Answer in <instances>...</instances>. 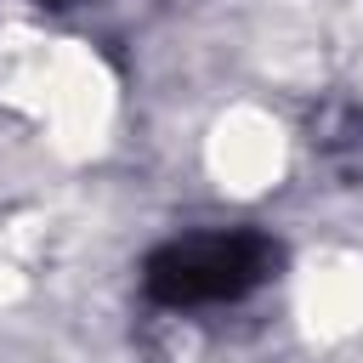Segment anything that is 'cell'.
<instances>
[{
	"instance_id": "cell-2",
	"label": "cell",
	"mask_w": 363,
	"mask_h": 363,
	"mask_svg": "<svg viewBox=\"0 0 363 363\" xmlns=\"http://www.w3.org/2000/svg\"><path fill=\"white\" fill-rule=\"evenodd\" d=\"M40 6H74V0H40Z\"/></svg>"
},
{
	"instance_id": "cell-1",
	"label": "cell",
	"mask_w": 363,
	"mask_h": 363,
	"mask_svg": "<svg viewBox=\"0 0 363 363\" xmlns=\"http://www.w3.org/2000/svg\"><path fill=\"white\" fill-rule=\"evenodd\" d=\"M278 272V244L255 227H227V233H187L159 244L142 261V289L147 301L187 312V306H227L261 289Z\"/></svg>"
}]
</instances>
